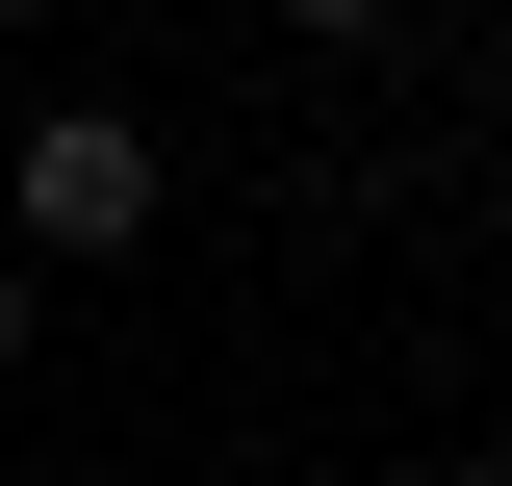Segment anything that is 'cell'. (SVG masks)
Segmentation results:
<instances>
[{
  "label": "cell",
  "instance_id": "cell-1",
  "mask_svg": "<svg viewBox=\"0 0 512 486\" xmlns=\"http://www.w3.org/2000/svg\"><path fill=\"white\" fill-rule=\"evenodd\" d=\"M0 205H26V256H154V205H180V154L128 103H52L26 154H0Z\"/></svg>",
  "mask_w": 512,
  "mask_h": 486
},
{
  "label": "cell",
  "instance_id": "cell-5",
  "mask_svg": "<svg viewBox=\"0 0 512 486\" xmlns=\"http://www.w3.org/2000/svg\"><path fill=\"white\" fill-rule=\"evenodd\" d=\"M0 26H52V0H0Z\"/></svg>",
  "mask_w": 512,
  "mask_h": 486
},
{
  "label": "cell",
  "instance_id": "cell-3",
  "mask_svg": "<svg viewBox=\"0 0 512 486\" xmlns=\"http://www.w3.org/2000/svg\"><path fill=\"white\" fill-rule=\"evenodd\" d=\"M0 384H26V282H0Z\"/></svg>",
  "mask_w": 512,
  "mask_h": 486
},
{
  "label": "cell",
  "instance_id": "cell-2",
  "mask_svg": "<svg viewBox=\"0 0 512 486\" xmlns=\"http://www.w3.org/2000/svg\"><path fill=\"white\" fill-rule=\"evenodd\" d=\"M282 26H308V52H384V26H410V0H282Z\"/></svg>",
  "mask_w": 512,
  "mask_h": 486
},
{
  "label": "cell",
  "instance_id": "cell-4",
  "mask_svg": "<svg viewBox=\"0 0 512 486\" xmlns=\"http://www.w3.org/2000/svg\"><path fill=\"white\" fill-rule=\"evenodd\" d=\"M461 486H512V435H487V461H461Z\"/></svg>",
  "mask_w": 512,
  "mask_h": 486
}]
</instances>
